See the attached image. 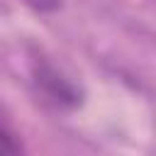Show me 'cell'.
Wrapping results in <instances>:
<instances>
[{"mask_svg": "<svg viewBox=\"0 0 156 156\" xmlns=\"http://www.w3.org/2000/svg\"><path fill=\"white\" fill-rule=\"evenodd\" d=\"M27 7H32L34 12H41V15H46V12H56L58 7H61V0H22Z\"/></svg>", "mask_w": 156, "mask_h": 156, "instance_id": "3", "label": "cell"}, {"mask_svg": "<svg viewBox=\"0 0 156 156\" xmlns=\"http://www.w3.org/2000/svg\"><path fill=\"white\" fill-rule=\"evenodd\" d=\"M0 156H24L22 136L2 107H0Z\"/></svg>", "mask_w": 156, "mask_h": 156, "instance_id": "2", "label": "cell"}, {"mask_svg": "<svg viewBox=\"0 0 156 156\" xmlns=\"http://www.w3.org/2000/svg\"><path fill=\"white\" fill-rule=\"evenodd\" d=\"M32 83L34 88L41 93V98L54 105L56 110H78L83 102H85V93L83 88L71 78L66 76L61 68H56L49 58L44 56H34L32 58Z\"/></svg>", "mask_w": 156, "mask_h": 156, "instance_id": "1", "label": "cell"}]
</instances>
